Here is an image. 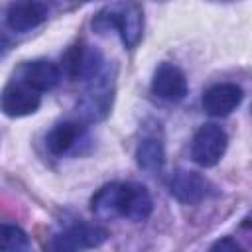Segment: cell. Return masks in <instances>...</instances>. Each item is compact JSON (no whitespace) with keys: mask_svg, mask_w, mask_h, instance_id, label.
Masks as SVG:
<instances>
[{"mask_svg":"<svg viewBox=\"0 0 252 252\" xmlns=\"http://www.w3.org/2000/svg\"><path fill=\"white\" fill-rule=\"evenodd\" d=\"M14 77L22 79L24 83H28L39 93H49L59 85L61 71L49 59H32V61H24L16 69Z\"/></svg>","mask_w":252,"mask_h":252,"instance_id":"4fadbf2b","label":"cell"},{"mask_svg":"<svg viewBox=\"0 0 252 252\" xmlns=\"http://www.w3.org/2000/svg\"><path fill=\"white\" fill-rule=\"evenodd\" d=\"M81 2H91V0H81Z\"/></svg>","mask_w":252,"mask_h":252,"instance_id":"ac0fdd59","label":"cell"},{"mask_svg":"<svg viewBox=\"0 0 252 252\" xmlns=\"http://www.w3.org/2000/svg\"><path fill=\"white\" fill-rule=\"evenodd\" d=\"M87 142V126L81 120H61L45 134V148L53 156L75 154L81 144Z\"/></svg>","mask_w":252,"mask_h":252,"instance_id":"9c48e42d","label":"cell"},{"mask_svg":"<svg viewBox=\"0 0 252 252\" xmlns=\"http://www.w3.org/2000/svg\"><path fill=\"white\" fill-rule=\"evenodd\" d=\"M136 163L148 173H161L165 167V146L156 134L144 136L136 146Z\"/></svg>","mask_w":252,"mask_h":252,"instance_id":"5bb4252c","label":"cell"},{"mask_svg":"<svg viewBox=\"0 0 252 252\" xmlns=\"http://www.w3.org/2000/svg\"><path fill=\"white\" fill-rule=\"evenodd\" d=\"M41 104V93L14 77L0 93V108L6 116L22 118L33 114Z\"/></svg>","mask_w":252,"mask_h":252,"instance_id":"52a82bcc","label":"cell"},{"mask_svg":"<svg viewBox=\"0 0 252 252\" xmlns=\"http://www.w3.org/2000/svg\"><path fill=\"white\" fill-rule=\"evenodd\" d=\"M91 211L104 220L126 219L132 222H142L152 215L154 201L142 183L112 181L102 185L91 197Z\"/></svg>","mask_w":252,"mask_h":252,"instance_id":"6da1fadb","label":"cell"},{"mask_svg":"<svg viewBox=\"0 0 252 252\" xmlns=\"http://www.w3.org/2000/svg\"><path fill=\"white\" fill-rule=\"evenodd\" d=\"M63 69L71 81H91L104 69V55L98 47L79 41L65 51Z\"/></svg>","mask_w":252,"mask_h":252,"instance_id":"5b68a950","label":"cell"},{"mask_svg":"<svg viewBox=\"0 0 252 252\" xmlns=\"http://www.w3.org/2000/svg\"><path fill=\"white\" fill-rule=\"evenodd\" d=\"M169 193L183 205H199L201 201L217 195L215 185L197 171L177 169L169 179Z\"/></svg>","mask_w":252,"mask_h":252,"instance_id":"ba28073f","label":"cell"},{"mask_svg":"<svg viewBox=\"0 0 252 252\" xmlns=\"http://www.w3.org/2000/svg\"><path fill=\"white\" fill-rule=\"evenodd\" d=\"M244 91L236 83H217L203 93V110L211 116H228L240 106Z\"/></svg>","mask_w":252,"mask_h":252,"instance_id":"8fae6325","label":"cell"},{"mask_svg":"<svg viewBox=\"0 0 252 252\" xmlns=\"http://www.w3.org/2000/svg\"><path fill=\"white\" fill-rule=\"evenodd\" d=\"M108 238V230L100 224L93 222H75L61 232L53 234L51 240L45 244L47 250L55 252H75V250H89L98 248Z\"/></svg>","mask_w":252,"mask_h":252,"instance_id":"277c9868","label":"cell"},{"mask_svg":"<svg viewBox=\"0 0 252 252\" xmlns=\"http://www.w3.org/2000/svg\"><path fill=\"white\" fill-rule=\"evenodd\" d=\"M30 248L28 234L16 224H0V250L4 252H20Z\"/></svg>","mask_w":252,"mask_h":252,"instance_id":"9a60e30c","label":"cell"},{"mask_svg":"<svg viewBox=\"0 0 252 252\" xmlns=\"http://www.w3.org/2000/svg\"><path fill=\"white\" fill-rule=\"evenodd\" d=\"M152 94L165 102H181L187 96L185 73L173 63H161L152 77Z\"/></svg>","mask_w":252,"mask_h":252,"instance_id":"30bf717a","label":"cell"},{"mask_svg":"<svg viewBox=\"0 0 252 252\" xmlns=\"http://www.w3.org/2000/svg\"><path fill=\"white\" fill-rule=\"evenodd\" d=\"M211 250H220V252H240L242 248H240V244H238L234 238L224 236V238L213 242V244H211Z\"/></svg>","mask_w":252,"mask_h":252,"instance_id":"2e32d148","label":"cell"},{"mask_svg":"<svg viewBox=\"0 0 252 252\" xmlns=\"http://www.w3.org/2000/svg\"><path fill=\"white\" fill-rule=\"evenodd\" d=\"M10 45H12V43H10V39L0 32V59L10 51Z\"/></svg>","mask_w":252,"mask_h":252,"instance_id":"e0dca14e","label":"cell"},{"mask_svg":"<svg viewBox=\"0 0 252 252\" xmlns=\"http://www.w3.org/2000/svg\"><path fill=\"white\" fill-rule=\"evenodd\" d=\"M158 2H167V0H158Z\"/></svg>","mask_w":252,"mask_h":252,"instance_id":"d6986e66","label":"cell"},{"mask_svg":"<svg viewBox=\"0 0 252 252\" xmlns=\"http://www.w3.org/2000/svg\"><path fill=\"white\" fill-rule=\"evenodd\" d=\"M47 14V6L41 0H14L6 10V26L16 33H24L41 26Z\"/></svg>","mask_w":252,"mask_h":252,"instance_id":"7c38bea8","label":"cell"},{"mask_svg":"<svg viewBox=\"0 0 252 252\" xmlns=\"http://www.w3.org/2000/svg\"><path fill=\"white\" fill-rule=\"evenodd\" d=\"M83 96L77 100V114L79 120L85 124L104 120L114 104V69L104 65V69L91 81Z\"/></svg>","mask_w":252,"mask_h":252,"instance_id":"3957f363","label":"cell"},{"mask_svg":"<svg viewBox=\"0 0 252 252\" xmlns=\"http://www.w3.org/2000/svg\"><path fill=\"white\" fill-rule=\"evenodd\" d=\"M96 33L116 30L126 49H134L144 33V10L136 0H120L102 8L91 22Z\"/></svg>","mask_w":252,"mask_h":252,"instance_id":"7a4b0ae2","label":"cell"},{"mask_svg":"<svg viewBox=\"0 0 252 252\" xmlns=\"http://www.w3.org/2000/svg\"><path fill=\"white\" fill-rule=\"evenodd\" d=\"M228 146L226 132L217 124H203L191 142V158L201 167H215Z\"/></svg>","mask_w":252,"mask_h":252,"instance_id":"8992f818","label":"cell"}]
</instances>
